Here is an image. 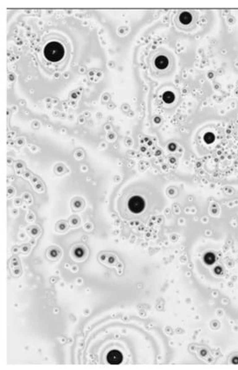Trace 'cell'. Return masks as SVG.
Returning <instances> with one entry per match:
<instances>
[{
    "instance_id": "8992f818",
    "label": "cell",
    "mask_w": 238,
    "mask_h": 370,
    "mask_svg": "<svg viewBox=\"0 0 238 370\" xmlns=\"http://www.w3.org/2000/svg\"><path fill=\"white\" fill-rule=\"evenodd\" d=\"M174 99H175V95H174L173 93L170 92V91L165 92V93H164V95H163V100H164L165 102H167V103L172 102L173 101H174Z\"/></svg>"
},
{
    "instance_id": "6da1fadb",
    "label": "cell",
    "mask_w": 238,
    "mask_h": 370,
    "mask_svg": "<svg viewBox=\"0 0 238 370\" xmlns=\"http://www.w3.org/2000/svg\"><path fill=\"white\" fill-rule=\"evenodd\" d=\"M43 54L46 59L50 62H58L64 56V48L57 42L49 43L43 50Z\"/></svg>"
},
{
    "instance_id": "3957f363",
    "label": "cell",
    "mask_w": 238,
    "mask_h": 370,
    "mask_svg": "<svg viewBox=\"0 0 238 370\" xmlns=\"http://www.w3.org/2000/svg\"><path fill=\"white\" fill-rule=\"evenodd\" d=\"M107 360L111 365H119L123 361V355L119 350H112L108 354Z\"/></svg>"
},
{
    "instance_id": "52a82bcc",
    "label": "cell",
    "mask_w": 238,
    "mask_h": 370,
    "mask_svg": "<svg viewBox=\"0 0 238 370\" xmlns=\"http://www.w3.org/2000/svg\"><path fill=\"white\" fill-rule=\"evenodd\" d=\"M204 141L207 143H211L214 141V135L210 133H207L204 135Z\"/></svg>"
},
{
    "instance_id": "277c9868",
    "label": "cell",
    "mask_w": 238,
    "mask_h": 370,
    "mask_svg": "<svg viewBox=\"0 0 238 370\" xmlns=\"http://www.w3.org/2000/svg\"><path fill=\"white\" fill-rule=\"evenodd\" d=\"M155 65L158 69H164L168 66V59L164 56H159L156 58Z\"/></svg>"
},
{
    "instance_id": "5b68a950",
    "label": "cell",
    "mask_w": 238,
    "mask_h": 370,
    "mask_svg": "<svg viewBox=\"0 0 238 370\" xmlns=\"http://www.w3.org/2000/svg\"><path fill=\"white\" fill-rule=\"evenodd\" d=\"M179 19L184 24H188L191 21V15L189 12H183L180 14Z\"/></svg>"
},
{
    "instance_id": "7a4b0ae2",
    "label": "cell",
    "mask_w": 238,
    "mask_h": 370,
    "mask_svg": "<svg viewBox=\"0 0 238 370\" xmlns=\"http://www.w3.org/2000/svg\"><path fill=\"white\" fill-rule=\"evenodd\" d=\"M128 208L134 213H139L145 208V201L139 196H134L128 201Z\"/></svg>"
}]
</instances>
